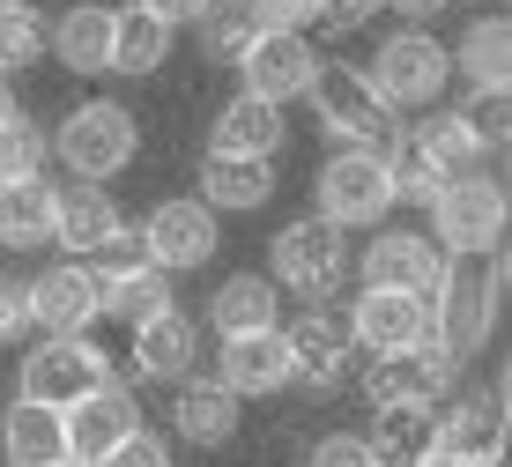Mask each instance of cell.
<instances>
[{
    "label": "cell",
    "instance_id": "obj_1",
    "mask_svg": "<svg viewBox=\"0 0 512 467\" xmlns=\"http://www.w3.org/2000/svg\"><path fill=\"white\" fill-rule=\"evenodd\" d=\"M505 275H512L505 253H483V267L453 260L446 282L423 297V304H431V349L446 356L453 371L490 349V334H498V304H505Z\"/></svg>",
    "mask_w": 512,
    "mask_h": 467
},
{
    "label": "cell",
    "instance_id": "obj_2",
    "mask_svg": "<svg viewBox=\"0 0 512 467\" xmlns=\"http://www.w3.org/2000/svg\"><path fill=\"white\" fill-rule=\"evenodd\" d=\"M52 156L67 164V178H82V186H104V178H119L141 156V127L127 104L112 97H90L75 104V112L60 119V134H52Z\"/></svg>",
    "mask_w": 512,
    "mask_h": 467
},
{
    "label": "cell",
    "instance_id": "obj_3",
    "mask_svg": "<svg viewBox=\"0 0 512 467\" xmlns=\"http://www.w3.org/2000/svg\"><path fill=\"white\" fill-rule=\"evenodd\" d=\"M505 186H498V171H468V178H453L446 193L431 201V245L446 260H483V253H505Z\"/></svg>",
    "mask_w": 512,
    "mask_h": 467
},
{
    "label": "cell",
    "instance_id": "obj_4",
    "mask_svg": "<svg viewBox=\"0 0 512 467\" xmlns=\"http://www.w3.org/2000/svg\"><path fill=\"white\" fill-rule=\"evenodd\" d=\"M312 97V119L327 127L334 149H394L401 141V112H386L379 89L364 82V67H320V82L305 89Z\"/></svg>",
    "mask_w": 512,
    "mask_h": 467
},
{
    "label": "cell",
    "instance_id": "obj_5",
    "mask_svg": "<svg viewBox=\"0 0 512 467\" xmlns=\"http://www.w3.org/2000/svg\"><path fill=\"white\" fill-rule=\"evenodd\" d=\"M364 82L379 89V104H386V112H431V104L446 97V82H453V60H446V45H438L431 30L401 23L394 38H386V45L372 52Z\"/></svg>",
    "mask_w": 512,
    "mask_h": 467
},
{
    "label": "cell",
    "instance_id": "obj_6",
    "mask_svg": "<svg viewBox=\"0 0 512 467\" xmlns=\"http://www.w3.org/2000/svg\"><path fill=\"white\" fill-rule=\"evenodd\" d=\"M349 275V238L334 223H320V215H305V223H282L268 238V282L305 304H327L334 290H342Z\"/></svg>",
    "mask_w": 512,
    "mask_h": 467
},
{
    "label": "cell",
    "instance_id": "obj_7",
    "mask_svg": "<svg viewBox=\"0 0 512 467\" xmlns=\"http://www.w3.org/2000/svg\"><path fill=\"white\" fill-rule=\"evenodd\" d=\"M312 215L334 230H379L394 215V178H386V156L379 149H334L320 178H312Z\"/></svg>",
    "mask_w": 512,
    "mask_h": 467
},
{
    "label": "cell",
    "instance_id": "obj_8",
    "mask_svg": "<svg viewBox=\"0 0 512 467\" xmlns=\"http://www.w3.org/2000/svg\"><path fill=\"white\" fill-rule=\"evenodd\" d=\"M97 386H112V356L97 349L90 334H38L30 341V356H23V401H38V408H75L82 393H97Z\"/></svg>",
    "mask_w": 512,
    "mask_h": 467
},
{
    "label": "cell",
    "instance_id": "obj_9",
    "mask_svg": "<svg viewBox=\"0 0 512 467\" xmlns=\"http://www.w3.org/2000/svg\"><path fill=\"white\" fill-rule=\"evenodd\" d=\"M461 371L423 341V349H401V356H372L364 364V401L372 416H438V401L453 393Z\"/></svg>",
    "mask_w": 512,
    "mask_h": 467
},
{
    "label": "cell",
    "instance_id": "obj_10",
    "mask_svg": "<svg viewBox=\"0 0 512 467\" xmlns=\"http://www.w3.org/2000/svg\"><path fill=\"white\" fill-rule=\"evenodd\" d=\"M431 445L468 467H498L505 460V379H490L483 393H446L431 416Z\"/></svg>",
    "mask_w": 512,
    "mask_h": 467
},
{
    "label": "cell",
    "instance_id": "obj_11",
    "mask_svg": "<svg viewBox=\"0 0 512 467\" xmlns=\"http://www.w3.org/2000/svg\"><path fill=\"white\" fill-rule=\"evenodd\" d=\"M320 45L305 38V30H260L253 45H245V60H238V82H245V97H268V104H297L312 82H320Z\"/></svg>",
    "mask_w": 512,
    "mask_h": 467
},
{
    "label": "cell",
    "instance_id": "obj_12",
    "mask_svg": "<svg viewBox=\"0 0 512 467\" xmlns=\"http://www.w3.org/2000/svg\"><path fill=\"white\" fill-rule=\"evenodd\" d=\"M282 349H290V386L334 393V386L349 379V356H357V341H349L342 312H327V304H305L297 319H282Z\"/></svg>",
    "mask_w": 512,
    "mask_h": 467
},
{
    "label": "cell",
    "instance_id": "obj_13",
    "mask_svg": "<svg viewBox=\"0 0 512 467\" xmlns=\"http://www.w3.org/2000/svg\"><path fill=\"white\" fill-rule=\"evenodd\" d=\"M364 282L372 290H401V297H431L438 282H446V253L431 245V230H409V223H379L372 245H364Z\"/></svg>",
    "mask_w": 512,
    "mask_h": 467
},
{
    "label": "cell",
    "instance_id": "obj_14",
    "mask_svg": "<svg viewBox=\"0 0 512 467\" xmlns=\"http://www.w3.org/2000/svg\"><path fill=\"white\" fill-rule=\"evenodd\" d=\"M134 230H141V245H149V260L164 267V275H193V267H208L216 245H223L216 208H201V201H156Z\"/></svg>",
    "mask_w": 512,
    "mask_h": 467
},
{
    "label": "cell",
    "instance_id": "obj_15",
    "mask_svg": "<svg viewBox=\"0 0 512 467\" xmlns=\"http://www.w3.org/2000/svg\"><path fill=\"white\" fill-rule=\"evenodd\" d=\"M342 327H349V341H357L364 356H401V349H423V341H431V304L364 282L357 304L342 312Z\"/></svg>",
    "mask_w": 512,
    "mask_h": 467
},
{
    "label": "cell",
    "instance_id": "obj_16",
    "mask_svg": "<svg viewBox=\"0 0 512 467\" xmlns=\"http://www.w3.org/2000/svg\"><path fill=\"white\" fill-rule=\"evenodd\" d=\"M97 319H104L97 275L82 260H60V267H45V275H30V327H45V334H90Z\"/></svg>",
    "mask_w": 512,
    "mask_h": 467
},
{
    "label": "cell",
    "instance_id": "obj_17",
    "mask_svg": "<svg viewBox=\"0 0 512 467\" xmlns=\"http://www.w3.org/2000/svg\"><path fill=\"white\" fill-rule=\"evenodd\" d=\"M134 379H149V386H179L201 371V327L171 304V312H156V319H141L134 327Z\"/></svg>",
    "mask_w": 512,
    "mask_h": 467
},
{
    "label": "cell",
    "instance_id": "obj_18",
    "mask_svg": "<svg viewBox=\"0 0 512 467\" xmlns=\"http://www.w3.org/2000/svg\"><path fill=\"white\" fill-rule=\"evenodd\" d=\"M401 149H409L416 164L438 178V186H453V178H468V171H498V156H490V149H483V141H475L453 112H438V104L416 119L409 134H401Z\"/></svg>",
    "mask_w": 512,
    "mask_h": 467
},
{
    "label": "cell",
    "instance_id": "obj_19",
    "mask_svg": "<svg viewBox=\"0 0 512 467\" xmlns=\"http://www.w3.org/2000/svg\"><path fill=\"white\" fill-rule=\"evenodd\" d=\"M134 430H141V401L112 379V386L82 393V401L67 408V453L75 460H104L119 438H134Z\"/></svg>",
    "mask_w": 512,
    "mask_h": 467
},
{
    "label": "cell",
    "instance_id": "obj_20",
    "mask_svg": "<svg viewBox=\"0 0 512 467\" xmlns=\"http://www.w3.org/2000/svg\"><path fill=\"white\" fill-rule=\"evenodd\" d=\"M216 386H231L238 401H260V393L290 386V349H282V327L268 334H231L216 349Z\"/></svg>",
    "mask_w": 512,
    "mask_h": 467
},
{
    "label": "cell",
    "instance_id": "obj_21",
    "mask_svg": "<svg viewBox=\"0 0 512 467\" xmlns=\"http://www.w3.org/2000/svg\"><path fill=\"white\" fill-rule=\"evenodd\" d=\"M201 208L216 215H253L275 201V156H201V193H193Z\"/></svg>",
    "mask_w": 512,
    "mask_h": 467
},
{
    "label": "cell",
    "instance_id": "obj_22",
    "mask_svg": "<svg viewBox=\"0 0 512 467\" xmlns=\"http://www.w3.org/2000/svg\"><path fill=\"white\" fill-rule=\"evenodd\" d=\"M119 230V201L104 186H52V245H60L67 260H90L104 238Z\"/></svg>",
    "mask_w": 512,
    "mask_h": 467
},
{
    "label": "cell",
    "instance_id": "obj_23",
    "mask_svg": "<svg viewBox=\"0 0 512 467\" xmlns=\"http://www.w3.org/2000/svg\"><path fill=\"white\" fill-rule=\"evenodd\" d=\"M171 430H179L186 445H201V453L231 445V438H238V393L193 371V379L171 386Z\"/></svg>",
    "mask_w": 512,
    "mask_h": 467
},
{
    "label": "cell",
    "instance_id": "obj_24",
    "mask_svg": "<svg viewBox=\"0 0 512 467\" xmlns=\"http://www.w3.org/2000/svg\"><path fill=\"white\" fill-rule=\"evenodd\" d=\"M208 327H216V341L268 334V327H282V290L268 275H223L216 297H208Z\"/></svg>",
    "mask_w": 512,
    "mask_h": 467
},
{
    "label": "cell",
    "instance_id": "obj_25",
    "mask_svg": "<svg viewBox=\"0 0 512 467\" xmlns=\"http://www.w3.org/2000/svg\"><path fill=\"white\" fill-rule=\"evenodd\" d=\"M171 45H179V30L164 23V15H149L134 0V8H112V52H104V75H156V67L171 60Z\"/></svg>",
    "mask_w": 512,
    "mask_h": 467
},
{
    "label": "cell",
    "instance_id": "obj_26",
    "mask_svg": "<svg viewBox=\"0 0 512 467\" xmlns=\"http://www.w3.org/2000/svg\"><path fill=\"white\" fill-rule=\"evenodd\" d=\"M282 141H290V127H282V104L245 97V89L216 112V127H208V149H216V156H275Z\"/></svg>",
    "mask_w": 512,
    "mask_h": 467
},
{
    "label": "cell",
    "instance_id": "obj_27",
    "mask_svg": "<svg viewBox=\"0 0 512 467\" xmlns=\"http://www.w3.org/2000/svg\"><path fill=\"white\" fill-rule=\"evenodd\" d=\"M0 453H8V467H52V460H67V416H60V408H38V401L0 408Z\"/></svg>",
    "mask_w": 512,
    "mask_h": 467
},
{
    "label": "cell",
    "instance_id": "obj_28",
    "mask_svg": "<svg viewBox=\"0 0 512 467\" xmlns=\"http://www.w3.org/2000/svg\"><path fill=\"white\" fill-rule=\"evenodd\" d=\"M45 45H52V60H60L67 75H104V52H112V8H104V0H75V8L45 30Z\"/></svg>",
    "mask_w": 512,
    "mask_h": 467
},
{
    "label": "cell",
    "instance_id": "obj_29",
    "mask_svg": "<svg viewBox=\"0 0 512 467\" xmlns=\"http://www.w3.org/2000/svg\"><path fill=\"white\" fill-rule=\"evenodd\" d=\"M446 60L461 67L468 89H512V30H505V15H475L461 30V45H446Z\"/></svg>",
    "mask_w": 512,
    "mask_h": 467
},
{
    "label": "cell",
    "instance_id": "obj_30",
    "mask_svg": "<svg viewBox=\"0 0 512 467\" xmlns=\"http://www.w3.org/2000/svg\"><path fill=\"white\" fill-rule=\"evenodd\" d=\"M52 245V178H8L0 186V253Z\"/></svg>",
    "mask_w": 512,
    "mask_h": 467
},
{
    "label": "cell",
    "instance_id": "obj_31",
    "mask_svg": "<svg viewBox=\"0 0 512 467\" xmlns=\"http://www.w3.org/2000/svg\"><path fill=\"white\" fill-rule=\"evenodd\" d=\"M97 304H104V319L141 327V319L171 312V275L164 267H134V275H119V282H97Z\"/></svg>",
    "mask_w": 512,
    "mask_h": 467
},
{
    "label": "cell",
    "instance_id": "obj_32",
    "mask_svg": "<svg viewBox=\"0 0 512 467\" xmlns=\"http://www.w3.org/2000/svg\"><path fill=\"white\" fill-rule=\"evenodd\" d=\"M193 38H201V60L238 67V60H245V45L260 38V23H253V8H245V0H216V8L193 23Z\"/></svg>",
    "mask_w": 512,
    "mask_h": 467
},
{
    "label": "cell",
    "instance_id": "obj_33",
    "mask_svg": "<svg viewBox=\"0 0 512 467\" xmlns=\"http://www.w3.org/2000/svg\"><path fill=\"white\" fill-rule=\"evenodd\" d=\"M45 156H52V141H45V127L38 119H8V127H0V186H8V178H45Z\"/></svg>",
    "mask_w": 512,
    "mask_h": 467
},
{
    "label": "cell",
    "instance_id": "obj_34",
    "mask_svg": "<svg viewBox=\"0 0 512 467\" xmlns=\"http://www.w3.org/2000/svg\"><path fill=\"white\" fill-rule=\"evenodd\" d=\"M453 119H461V127L483 141L490 156H505V134H512V89H468Z\"/></svg>",
    "mask_w": 512,
    "mask_h": 467
},
{
    "label": "cell",
    "instance_id": "obj_35",
    "mask_svg": "<svg viewBox=\"0 0 512 467\" xmlns=\"http://www.w3.org/2000/svg\"><path fill=\"white\" fill-rule=\"evenodd\" d=\"M372 453L379 467H409L431 453V416H379L372 423Z\"/></svg>",
    "mask_w": 512,
    "mask_h": 467
},
{
    "label": "cell",
    "instance_id": "obj_36",
    "mask_svg": "<svg viewBox=\"0 0 512 467\" xmlns=\"http://www.w3.org/2000/svg\"><path fill=\"white\" fill-rule=\"evenodd\" d=\"M30 60H45V23L30 8H0V75H15Z\"/></svg>",
    "mask_w": 512,
    "mask_h": 467
},
{
    "label": "cell",
    "instance_id": "obj_37",
    "mask_svg": "<svg viewBox=\"0 0 512 467\" xmlns=\"http://www.w3.org/2000/svg\"><path fill=\"white\" fill-rule=\"evenodd\" d=\"M38 327H30V275H8L0 267V349L8 341H30Z\"/></svg>",
    "mask_w": 512,
    "mask_h": 467
},
{
    "label": "cell",
    "instance_id": "obj_38",
    "mask_svg": "<svg viewBox=\"0 0 512 467\" xmlns=\"http://www.w3.org/2000/svg\"><path fill=\"white\" fill-rule=\"evenodd\" d=\"M305 467H379V453H372V438H357V430H327V438L305 453Z\"/></svg>",
    "mask_w": 512,
    "mask_h": 467
},
{
    "label": "cell",
    "instance_id": "obj_39",
    "mask_svg": "<svg viewBox=\"0 0 512 467\" xmlns=\"http://www.w3.org/2000/svg\"><path fill=\"white\" fill-rule=\"evenodd\" d=\"M245 8H253L260 30H312L327 0H245Z\"/></svg>",
    "mask_w": 512,
    "mask_h": 467
},
{
    "label": "cell",
    "instance_id": "obj_40",
    "mask_svg": "<svg viewBox=\"0 0 512 467\" xmlns=\"http://www.w3.org/2000/svg\"><path fill=\"white\" fill-rule=\"evenodd\" d=\"M97 467H171V453H164V438H156V430H134V438H119Z\"/></svg>",
    "mask_w": 512,
    "mask_h": 467
},
{
    "label": "cell",
    "instance_id": "obj_41",
    "mask_svg": "<svg viewBox=\"0 0 512 467\" xmlns=\"http://www.w3.org/2000/svg\"><path fill=\"white\" fill-rule=\"evenodd\" d=\"M379 8H386V0H327V8H320V23H327V30H364Z\"/></svg>",
    "mask_w": 512,
    "mask_h": 467
},
{
    "label": "cell",
    "instance_id": "obj_42",
    "mask_svg": "<svg viewBox=\"0 0 512 467\" xmlns=\"http://www.w3.org/2000/svg\"><path fill=\"white\" fill-rule=\"evenodd\" d=\"M141 8H149V15H164V23L179 30V23H201V15L216 8V0H141Z\"/></svg>",
    "mask_w": 512,
    "mask_h": 467
},
{
    "label": "cell",
    "instance_id": "obj_43",
    "mask_svg": "<svg viewBox=\"0 0 512 467\" xmlns=\"http://www.w3.org/2000/svg\"><path fill=\"white\" fill-rule=\"evenodd\" d=\"M386 8H401V23H416V30H423L431 15H446L453 0H386Z\"/></svg>",
    "mask_w": 512,
    "mask_h": 467
},
{
    "label": "cell",
    "instance_id": "obj_44",
    "mask_svg": "<svg viewBox=\"0 0 512 467\" xmlns=\"http://www.w3.org/2000/svg\"><path fill=\"white\" fill-rule=\"evenodd\" d=\"M8 119H23V97H15L8 75H0V127H8Z\"/></svg>",
    "mask_w": 512,
    "mask_h": 467
},
{
    "label": "cell",
    "instance_id": "obj_45",
    "mask_svg": "<svg viewBox=\"0 0 512 467\" xmlns=\"http://www.w3.org/2000/svg\"><path fill=\"white\" fill-rule=\"evenodd\" d=\"M409 467H468V460H453V453H438V445H431V453H423V460H409Z\"/></svg>",
    "mask_w": 512,
    "mask_h": 467
},
{
    "label": "cell",
    "instance_id": "obj_46",
    "mask_svg": "<svg viewBox=\"0 0 512 467\" xmlns=\"http://www.w3.org/2000/svg\"><path fill=\"white\" fill-rule=\"evenodd\" d=\"M52 467H97V460H75V453H67V460H52Z\"/></svg>",
    "mask_w": 512,
    "mask_h": 467
},
{
    "label": "cell",
    "instance_id": "obj_47",
    "mask_svg": "<svg viewBox=\"0 0 512 467\" xmlns=\"http://www.w3.org/2000/svg\"><path fill=\"white\" fill-rule=\"evenodd\" d=\"M0 8H30V0H0Z\"/></svg>",
    "mask_w": 512,
    "mask_h": 467
}]
</instances>
